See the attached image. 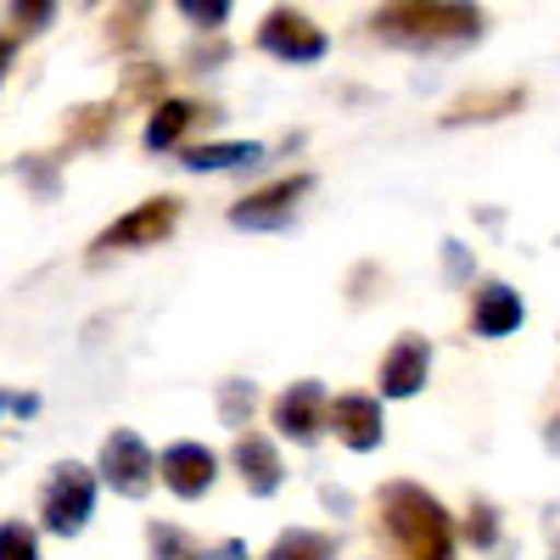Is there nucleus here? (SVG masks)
Here are the masks:
<instances>
[{
  "mask_svg": "<svg viewBox=\"0 0 560 560\" xmlns=\"http://www.w3.org/2000/svg\"><path fill=\"white\" fill-rule=\"evenodd\" d=\"M382 533L398 549V560H454V527L443 504L415 482L382 488Z\"/></svg>",
  "mask_w": 560,
  "mask_h": 560,
  "instance_id": "f257e3e1",
  "label": "nucleus"
},
{
  "mask_svg": "<svg viewBox=\"0 0 560 560\" xmlns=\"http://www.w3.org/2000/svg\"><path fill=\"white\" fill-rule=\"evenodd\" d=\"M370 28H376L382 39L393 45H427V51H438V45H465L482 34V12L477 7H382L376 18H370Z\"/></svg>",
  "mask_w": 560,
  "mask_h": 560,
  "instance_id": "f03ea898",
  "label": "nucleus"
},
{
  "mask_svg": "<svg viewBox=\"0 0 560 560\" xmlns=\"http://www.w3.org/2000/svg\"><path fill=\"white\" fill-rule=\"evenodd\" d=\"M90 510H96V477L84 471V465H57L51 471V482H45V493H39V516H45V527L51 533H62V538H73L84 522H90Z\"/></svg>",
  "mask_w": 560,
  "mask_h": 560,
  "instance_id": "7ed1b4c3",
  "label": "nucleus"
},
{
  "mask_svg": "<svg viewBox=\"0 0 560 560\" xmlns=\"http://www.w3.org/2000/svg\"><path fill=\"white\" fill-rule=\"evenodd\" d=\"M174 224H179V202L174 197H152V202L129 208L124 219H113L102 230V236H96V258L102 253H129V247H158Z\"/></svg>",
  "mask_w": 560,
  "mask_h": 560,
  "instance_id": "20e7f679",
  "label": "nucleus"
},
{
  "mask_svg": "<svg viewBox=\"0 0 560 560\" xmlns=\"http://www.w3.org/2000/svg\"><path fill=\"white\" fill-rule=\"evenodd\" d=\"M102 477H107L124 499H147V493H152V482H158L163 471H158L152 448L140 443L135 432H113V438L102 443Z\"/></svg>",
  "mask_w": 560,
  "mask_h": 560,
  "instance_id": "39448f33",
  "label": "nucleus"
},
{
  "mask_svg": "<svg viewBox=\"0 0 560 560\" xmlns=\"http://www.w3.org/2000/svg\"><path fill=\"white\" fill-rule=\"evenodd\" d=\"M258 45L280 62H319L325 57V34L319 23H308V12H292V7H275L258 28Z\"/></svg>",
  "mask_w": 560,
  "mask_h": 560,
  "instance_id": "423d86ee",
  "label": "nucleus"
},
{
  "mask_svg": "<svg viewBox=\"0 0 560 560\" xmlns=\"http://www.w3.org/2000/svg\"><path fill=\"white\" fill-rule=\"evenodd\" d=\"M308 174H292V179H275V185H264V191H253V197H242L236 208H230V224L236 230H280L292 213H298V202L308 197Z\"/></svg>",
  "mask_w": 560,
  "mask_h": 560,
  "instance_id": "0eeeda50",
  "label": "nucleus"
},
{
  "mask_svg": "<svg viewBox=\"0 0 560 560\" xmlns=\"http://www.w3.org/2000/svg\"><path fill=\"white\" fill-rule=\"evenodd\" d=\"M275 427L287 432L292 443H314L325 427H331V404H325L319 382H292L287 393L275 398Z\"/></svg>",
  "mask_w": 560,
  "mask_h": 560,
  "instance_id": "6e6552de",
  "label": "nucleus"
},
{
  "mask_svg": "<svg viewBox=\"0 0 560 560\" xmlns=\"http://www.w3.org/2000/svg\"><path fill=\"white\" fill-rule=\"evenodd\" d=\"M158 471H163L168 493H179V499H202V493L213 488V471H219V459H213V454H208L202 443H174V448H163Z\"/></svg>",
  "mask_w": 560,
  "mask_h": 560,
  "instance_id": "1a4fd4ad",
  "label": "nucleus"
},
{
  "mask_svg": "<svg viewBox=\"0 0 560 560\" xmlns=\"http://www.w3.org/2000/svg\"><path fill=\"white\" fill-rule=\"evenodd\" d=\"M331 432L353 448V454H370V448H382V432H387V420H382V404L376 398H364V393H348L331 404Z\"/></svg>",
  "mask_w": 560,
  "mask_h": 560,
  "instance_id": "9d476101",
  "label": "nucleus"
},
{
  "mask_svg": "<svg viewBox=\"0 0 560 560\" xmlns=\"http://www.w3.org/2000/svg\"><path fill=\"white\" fill-rule=\"evenodd\" d=\"M427 370H432V348L420 337H398L393 353L382 359V393L387 398H409L427 387Z\"/></svg>",
  "mask_w": 560,
  "mask_h": 560,
  "instance_id": "9b49d317",
  "label": "nucleus"
},
{
  "mask_svg": "<svg viewBox=\"0 0 560 560\" xmlns=\"http://www.w3.org/2000/svg\"><path fill=\"white\" fill-rule=\"evenodd\" d=\"M230 459H236V471H242L253 499H269L280 488V454H275V443L264 432H242L236 448H230Z\"/></svg>",
  "mask_w": 560,
  "mask_h": 560,
  "instance_id": "f8f14e48",
  "label": "nucleus"
},
{
  "mask_svg": "<svg viewBox=\"0 0 560 560\" xmlns=\"http://www.w3.org/2000/svg\"><path fill=\"white\" fill-rule=\"evenodd\" d=\"M471 325H477V337H510L522 325V298L510 292L504 280H488L471 303Z\"/></svg>",
  "mask_w": 560,
  "mask_h": 560,
  "instance_id": "ddd939ff",
  "label": "nucleus"
},
{
  "mask_svg": "<svg viewBox=\"0 0 560 560\" xmlns=\"http://www.w3.org/2000/svg\"><path fill=\"white\" fill-rule=\"evenodd\" d=\"M527 102V90L522 84H504V90H477V96H459L443 124H488V118H504V113H516Z\"/></svg>",
  "mask_w": 560,
  "mask_h": 560,
  "instance_id": "4468645a",
  "label": "nucleus"
},
{
  "mask_svg": "<svg viewBox=\"0 0 560 560\" xmlns=\"http://www.w3.org/2000/svg\"><path fill=\"white\" fill-rule=\"evenodd\" d=\"M264 152L253 147V140H213V147H191L179 163L197 168V174H213V168H242V163H258Z\"/></svg>",
  "mask_w": 560,
  "mask_h": 560,
  "instance_id": "2eb2a0df",
  "label": "nucleus"
},
{
  "mask_svg": "<svg viewBox=\"0 0 560 560\" xmlns=\"http://www.w3.org/2000/svg\"><path fill=\"white\" fill-rule=\"evenodd\" d=\"M264 560H337V538L331 533H314V527H292L269 544Z\"/></svg>",
  "mask_w": 560,
  "mask_h": 560,
  "instance_id": "dca6fc26",
  "label": "nucleus"
},
{
  "mask_svg": "<svg viewBox=\"0 0 560 560\" xmlns=\"http://www.w3.org/2000/svg\"><path fill=\"white\" fill-rule=\"evenodd\" d=\"M191 118H197L191 102H163V107H152V118H147V152H168L174 140L191 129Z\"/></svg>",
  "mask_w": 560,
  "mask_h": 560,
  "instance_id": "f3484780",
  "label": "nucleus"
},
{
  "mask_svg": "<svg viewBox=\"0 0 560 560\" xmlns=\"http://www.w3.org/2000/svg\"><path fill=\"white\" fill-rule=\"evenodd\" d=\"M147 549H152V560H208V549H202L197 538H185V533L168 527V522H152V527H147Z\"/></svg>",
  "mask_w": 560,
  "mask_h": 560,
  "instance_id": "a211bd4d",
  "label": "nucleus"
},
{
  "mask_svg": "<svg viewBox=\"0 0 560 560\" xmlns=\"http://www.w3.org/2000/svg\"><path fill=\"white\" fill-rule=\"evenodd\" d=\"M113 124H118L113 107H73L68 113V147H96V140H107Z\"/></svg>",
  "mask_w": 560,
  "mask_h": 560,
  "instance_id": "6ab92c4d",
  "label": "nucleus"
},
{
  "mask_svg": "<svg viewBox=\"0 0 560 560\" xmlns=\"http://www.w3.org/2000/svg\"><path fill=\"white\" fill-rule=\"evenodd\" d=\"M253 404H258V393H253V382H224L219 387V415H224V427H247V415H253Z\"/></svg>",
  "mask_w": 560,
  "mask_h": 560,
  "instance_id": "aec40b11",
  "label": "nucleus"
},
{
  "mask_svg": "<svg viewBox=\"0 0 560 560\" xmlns=\"http://www.w3.org/2000/svg\"><path fill=\"white\" fill-rule=\"evenodd\" d=\"M7 18H12V28H7V62H12V51H18V39H28V34H39L45 23H51V18H57V7H12Z\"/></svg>",
  "mask_w": 560,
  "mask_h": 560,
  "instance_id": "412c9836",
  "label": "nucleus"
},
{
  "mask_svg": "<svg viewBox=\"0 0 560 560\" xmlns=\"http://www.w3.org/2000/svg\"><path fill=\"white\" fill-rule=\"evenodd\" d=\"M0 560H39V544H34V527H23L18 516L0 527Z\"/></svg>",
  "mask_w": 560,
  "mask_h": 560,
  "instance_id": "4be33fe9",
  "label": "nucleus"
},
{
  "mask_svg": "<svg viewBox=\"0 0 560 560\" xmlns=\"http://www.w3.org/2000/svg\"><path fill=\"white\" fill-rule=\"evenodd\" d=\"M140 23H147V7H118V12H113V23H107V39L124 51V45H135V39H140Z\"/></svg>",
  "mask_w": 560,
  "mask_h": 560,
  "instance_id": "5701e85b",
  "label": "nucleus"
},
{
  "mask_svg": "<svg viewBox=\"0 0 560 560\" xmlns=\"http://www.w3.org/2000/svg\"><path fill=\"white\" fill-rule=\"evenodd\" d=\"M465 538H471L477 549H493V544H499V516H493V504H471V522H465Z\"/></svg>",
  "mask_w": 560,
  "mask_h": 560,
  "instance_id": "b1692460",
  "label": "nucleus"
},
{
  "mask_svg": "<svg viewBox=\"0 0 560 560\" xmlns=\"http://www.w3.org/2000/svg\"><path fill=\"white\" fill-rule=\"evenodd\" d=\"M18 174H28V185H34L39 197L57 191V168H51V158H39V152H28V158L18 163Z\"/></svg>",
  "mask_w": 560,
  "mask_h": 560,
  "instance_id": "393cba45",
  "label": "nucleus"
},
{
  "mask_svg": "<svg viewBox=\"0 0 560 560\" xmlns=\"http://www.w3.org/2000/svg\"><path fill=\"white\" fill-rule=\"evenodd\" d=\"M124 96H135V102H158V96H163V73H158V68H135L129 84H124ZM158 107H163V102H158Z\"/></svg>",
  "mask_w": 560,
  "mask_h": 560,
  "instance_id": "a878e982",
  "label": "nucleus"
},
{
  "mask_svg": "<svg viewBox=\"0 0 560 560\" xmlns=\"http://www.w3.org/2000/svg\"><path fill=\"white\" fill-rule=\"evenodd\" d=\"M179 18H191L202 28H219L230 18V7H224V0H179Z\"/></svg>",
  "mask_w": 560,
  "mask_h": 560,
  "instance_id": "bb28decb",
  "label": "nucleus"
},
{
  "mask_svg": "<svg viewBox=\"0 0 560 560\" xmlns=\"http://www.w3.org/2000/svg\"><path fill=\"white\" fill-rule=\"evenodd\" d=\"M208 560H253V555H247V544L224 538V544H213V549H208Z\"/></svg>",
  "mask_w": 560,
  "mask_h": 560,
  "instance_id": "cd10ccee",
  "label": "nucleus"
},
{
  "mask_svg": "<svg viewBox=\"0 0 560 560\" xmlns=\"http://www.w3.org/2000/svg\"><path fill=\"white\" fill-rule=\"evenodd\" d=\"M7 409H12V415H34L39 404H34V398H18V393H12V398H7Z\"/></svg>",
  "mask_w": 560,
  "mask_h": 560,
  "instance_id": "c85d7f7f",
  "label": "nucleus"
}]
</instances>
